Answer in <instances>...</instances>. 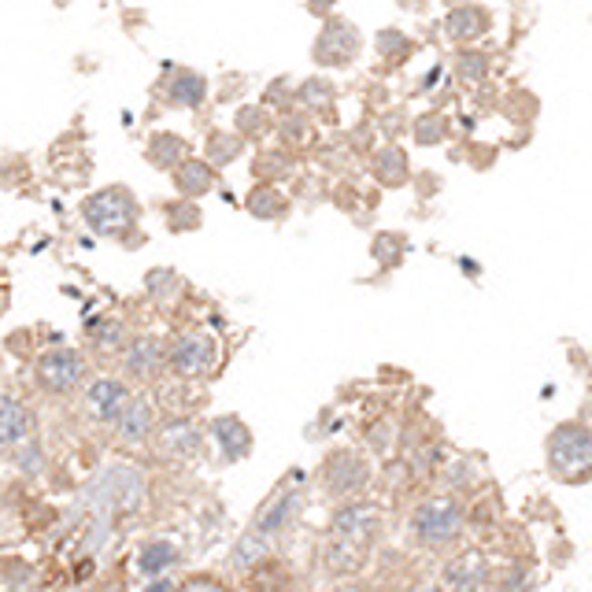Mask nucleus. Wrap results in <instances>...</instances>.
<instances>
[{
	"label": "nucleus",
	"mask_w": 592,
	"mask_h": 592,
	"mask_svg": "<svg viewBox=\"0 0 592 592\" xmlns=\"http://www.w3.org/2000/svg\"><path fill=\"white\" fill-rule=\"evenodd\" d=\"M481 71H486V56H463V75L467 78H477Z\"/></svg>",
	"instance_id": "obj_27"
},
{
	"label": "nucleus",
	"mask_w": 592,
	"mask_h": 592,
	"mask_svg": "<svg viewBox=\"0 0 592 592\" xmlns=\"http://www.w3.org/2000/svg\"><path fill=\"white\" fill-rule=\"evenodd\" d=\"M145 592H178V585H175V581H167V577H159V581H152Z\"/></svg>",
	"instance_id": "obj_28"
},
{
	"label": "nucleus",
	"mask_w": 592,
	"mask_h": 592,
	"mask_svg": "<svg viewBox=\"0 0 592 592\" xmlns=\"http://www.w3.org/2000/svg\"><path fill=\"white\" fill-rule=\"evenodd\" d=\"M378 526H382V515L374 511V507H366V504H356V507H345V511H337V518H334V533L341 537V541H352V545H366L374 533H378Z\"/></svg>",
	"instance_id": "obj_8"
},
{
	"label": "nucleus",
	"mask_w": 592,
	"mask_h": 592,
	"mask_svg": "<svg viewBox=\"0 0 592 592\" xmlns=\"http://www.w3.org/2000/svg\"><path fill=\"white\" fill-rule=\"evenodd\" d=\"M171 563H178V552H175V545H167V541H152V545H145L141 548V556H137V567H141V574H159V570H167Z\"/></svg>",
	"instance_id": "obj_18"
},
{
	"label": "nucleus",
	"mask_w": 592,
	"mask_h": 592,
	"mask_svg": "<svg viewBox=\"0 0 592 592\" xmlns=\"http://www.w3.org/2000/svg\"><path fill=\"white\" fill-rule=\"evenodd\" d=\"M85 378V359L75 348H52L37 359V382L48 393H71Z\"/></svg>",
	"instance_id": "obj_6"
},
{
	"label": "nucleus",
	"mask_w": 592,
	"mask_h": 592,
	"mask_svg": "<svg viewBox=\"0 0 592 592\" xmlns=\"http://www.w3.org/2000/svg\"><path fill=\"white\" fill-rule=\"evenodd\" d=\"M548 463L559 477L581 481L588 474V429L585 426H559L548 441Z\"/></svg>",
	"instance_id": "obj_1"
},
{
	"label": "nucleus",
	"mask_w": 592,
	"mask_h": 592,
	"mask_svg": "<svg viewBox=\"0 0 592 592\" xmlns=\"http://www.w3.org/2000/svg\"><path fill=\"white\" fill-rule=\"evenodd\" d=\"M204 96V82L196 75H186L182 82H175V100H186V104H200Z\"/></svg>",
	"instance_id": "obj_24"
},
{
	"label": "nucleus",
	"mask_w": 592,
	"mask_h": 592,
	"mask_svg": "<svg viewBox=\"0 0 592 592\" xmlns=\"http://www.w3.org/2000/svg\"><path fill=\"white\" fill-rule=\"evenodd\" d=\"M137 219V204L126 189H104L85 204V223L96 234H123Z\"/></svg>",
	"instance_id": "obj_2"
},
{
	"label": "nucleus",
	"mask_w": 592,
	"mask_h": 592,
	"mask_svg": "<svg viewBox=\"0 0 592 592\" xmlns=\"http://www.w3.org/2000/svg\"><path fill=\"white\" fill-rule=\"evenodd\" d=\"M248 207H252V215H259V219H271V215H282L286 200H282V196H278L271 186H259V189L252 193Z\"/></svg>",
	"instance_id": "obj_20"
},
{
	"label": "nucleus",
	"mask_w": 592,
	"mask_h": 592,
	"mask_svg": "<svg viewBox=\"0 0 592 592\" xmlns=\"http://www.w3.org/2000/svg\"><path fill=\"white\" fill-rule=\"evenodd\" d=\"M152 418H156V411H152V404L145 400V396H137V400H126V407L119 411V437L123 441H130V445H137V441H145L148 434H152Z\"/></svg>",
	"instance_id": "obj_13"
},
{
	"label": "nucleus",
	"mask_w": 592,
	"mask_h": 592,
	"mask_svg": "<svg viewBox=\"0 0 592 592\" xmlns=\"http://www.w3.org/2000/svg\"><path fill=\"white\" fill-rule=\"evenodd\" d=\"M30 437V411L15 396H0V448H15Z\"/></svg>",
	"instance_id": "obj_12"
},
{
	"label": "nucleus",
	"mask_w": 592,
	"mask_h": 592,
	"mask_svg": "<svg viewBox=\"0 0 592 592\" xmlns=\"http://www.w3.org/2000/svg\"><path fill=\"white\" fill-rule=\"evenodd\" d=\"M215 363H219V341L211 334H186L167 356V366L178 378H204L215 370Z\"/></svg>",
	"instance_id": "obj_5"
},
{
	"label": "nucleus",
	"mask_w": 592,
	"mask_h": 592,
	"mask_svg": "<svg viewBox=\"0 0 592 592\" xmlns=\"http://www.w3.org/2000/svg\"><path fill=\"white\" fill-rule=\"evenodd\" d=\"M211 186H215V175H211V167H204V164H186V167L178 171V189L189 193V196L207 193Z\"/></svg>",
	"instance_id": "obj_19"
},
{
	"label": "nucleus",
	"mask_w": 592,
	"mask_h": 592,
	"mask_svg": "<svg viewBox=\"0 0 592 592\" xmlns=\"http://www.w3.org/2000/svg\"><path fill=\"white\" fill-rule=\"evenodd\" d=\"M266 556V545H263V533H248L245 541L237 545V552H234V567H241V570H248V567H256L259 559Z\"/></svg>",
	"instance_id": "obj_21"
},
{
	"label": "nucleus",
	"mask_w": 592,
	"mask_h": 592,
	"mask_svg": "<svg viewBox=\"0 0 592 592\" xmlns=\"http://www.w3.org/2000/svg\"><path fill=\"white\" fill-rule=\"evenodd\" d=\"M418 592H441V588H437V585H426V588H418Z\"/></svg>",
	"instance_id": "obj_29"
},
{
	"label": "nucleus",
	"mask_w": 592,
	"mask_h": 592,
	"mask_svg": "<svg viewBox=\"0 0 592 592\" xmlns=\"http://www.w3.org/2000/svg\"><path fill=\"white\" fill-rule=\"evenodd\" d=\"M459 504L456 500H426L415 515H411V533L426 545H448L459 533Z\"/></svg>",
	"instance_id": "obj_4"
},
{
	"label": "nucleus",
	"mask_w": 592,
	"mask_h": 592,
	"mask_svg": "<svg viewBox=\"0 0 592 592\" xmlns=\"http://www.w3.org/2000/svg\"><path fill=\"white\" fill-rule=\"evenodd\" d=\"M148 156L156 159L159 167H167V164H175L178 156H186V145H182L178 137H167V134H164V137H156V141L148 145Z\"/></svg>",
	"instance_id": "obj_22"
},
{
	"label": "nucleus",
	"mask_w": 592,
	"mask_h": 592,
	"mask_svg": "<svg viewBox=\"0 0 592 592\" xmlns=\"http://www.w3.org/2000/svg\"><path fill=\"white\" fill-rule=\"evenodd\" d=\"M123 341H126V337H123V326H119V322H100L96 334H93L96 352H119Z\"/></svg>",
	"instance_id": "obj_23"
},
{
	"label": "nucleus",
	"mask_w": 592,
	"mask_h": 592,
	"mask_svg": "<svg viewBox=\"0 0 592 592\" xmlns=\"http://www.w3.org/2000/svg\"><path fill=\"white\" fill-rule=\"evenodd\" d=\"M481 26H486V19H481L477 8H456V12L445 19V34L456 37V41H470V37H477Z\"/></svg>",
	"instance_id": "obj_17"
},
{
	"label": "nucleus",
	"mask_w": 592,
	"mask_h": 592,
	"mask_svg": "<svg viewBox=\"0 0 592 592\" xmlns=\"http://www.w3.org/2000/svg\"><path fill=\"white\" fill-rule=\"evenodd\" d=\"M164 445L171 456H193L200 448V434H196L193 422H171L164 429Z\"/></svg>",
	"instance_id": "obj_16"
},
{
	"label": "nucleus",
	"mask_w": 592,
	"mask_h": 592,
	"mask_svg": "<svg viewBox=\"0 0 592 592\" xmlns=\"http://www.w3.org/2000/svg\"><path fill=\"white\" fill-rule=\"evenodd\" d=\"M126 400H130V389L119 378H96L85 389V411L96 422H115L119 411L126 407Z\"/></svg>",
	"instance_id": "obj_7"
},
{
	"label": "nucleus",
	"mask_w": 592,
	"mask_h": 592,
	"mask_svg": "<svg viewBox=\"0 0 592 592\" xmlns=\"http://www.w3.org/2000/svg\"><path fill=\"white\" fill-rule=\"evenodd\" d=\"M211 437H215V445H219V452H223L226 463H237L241 456L252 452V434H248V426H245L241 418H234V415L215 418V422H211Z\"/></svg>",
	"instance_id": "obj_9"
},
{
	"label": "nucleus",
	"mask_w": 592,
	"mask_h": 592,
	"mask_svg": "<svg viewBox=\"0 0 592 592\" xmlns=\"http://www.w3.org/2000/svg\"><path fill=\"white\" fill-rule=\"evenodd\" d=\"M123 363H126V374L148 382V378H156V370L167 363V356H164V345H159L156 337H137L134 345H126Z\"/></svg>",
	"instance_id": "obj_11"
},
{
	"label": "nucleus",
	"mask_w": 592,
	"mask_h": 592,
	"mask_svg": "<svg viewBox=\"0 0 592 592\" xmlns=\"http://www.w3.org/2000/svg\"><path fill=\"white\" fill-rule=\"evenodd\" d=\"M481 581H486V563L477 556H463L445 567V585H452V588H477Z\"/></svg>",
	"instance_id": "obj_15"
},
{
	"label": "nucleus",
	"mask_w": 592,
	"mask_h": 592,
	"mask_svg": "<svg viewBox=\"0 0 592 592\" xmlns=\"http://www.w3.org/2000/svg\"><path fill=\"white\" fill-rule=\"evenodd\" d=\"M300 507H304V493L300 489H282L271 504H266L263 511H259V522H256V533H282L296 515H300Z\"/></svg>",
	"instance_id": "obj_10"
},
{
	"label": "nucleus",
	"mask_w": 592,
	"mask_h": 592,
	"mask_svg": "<svg viewBox=\"0 0 592 592\" xmlns=\"http://www.w3.org/2000/svg\"><path fill=\"white\" fill-rule=\"evenodd\" d=\"M452 592H477V588H452Z\"/></svg>",
	"instance_id": "obj_30"
},
{
	"label": "nucleus",
	"mask_w": 592,
	"mask_h": 592,
	"mask_svg": "<svg viewBox=\"0 0 592 592\" xmlns=\"http://www.w3.org/2000/svg\"><path fill=\"white\" fill-rule=\"evenodd\" d=\"M386 156H389V159H382V164H378V175H382L386 182H400L404 171H407L404 159H400V152H386Z\"/></svg>",
	"instance_id": "obj_25"
},
{
	"label": "nucleus",
	"mask_w": 592,
	"mask_h": 592,
	"mask_svg": "<svg viewBox=\"0 0 592 592\" xmlns=\"http://www.w3.org/2000/svg\"><path fill=\"white\" fill-rule=\"evenodd\" d=\"M322 486H326L330 497H359L370 481V463L359 452H334L326 463H322Z\"/></svg>",
	"instance_id": "obj_3"
},
{
	"label": "nucleus",
	"mask_w": 592,
	"mask_h": 592,
	"mask_svg": "<svg viewBox=\"0 0 592 592\" xmlns=\"http://www.w3.org/2000/svg\"><path fill=\"white\" fill-rule=\"evenodd\" d=\"M178 592H226L219 581H211V577H193L186 588H178Z\"/></svg>",
	"instance_id": "obj_26"
},
{
	"label": "nucleus",
	"mask_w": 592,
	"mask_h": 592,
	"mask_svg": "<svg viewBox=\"0 0 592 592\" xmlns=\"http://www.w3.org/2000/svg\"><path fill=\"white\" fill-rule=\"evenodd\" d=\"M356 34H352V26L348 23H330L326 26V34H322V41H318V60L322 64H345V60H352V52H356Z\"/></svg>",
	"instance_id": "obj_14"
}]
</instances>
